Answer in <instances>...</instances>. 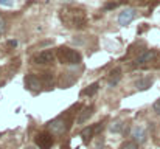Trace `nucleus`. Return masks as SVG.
<instances>
[{
    "mask_svg": "<svg viewBox=\"0 0 160 149\" xmlns=\"http://www.w3.org/2000/svg\"><path fill=\"white\" fill-rule=\"evenodd\" d=\"M59 17H61V22L67 28L81 30L87 25V14L82 8H78V6H64V8H61Z\"/></svg>",
    "mask_w": 160,
    "mask_h": 149,
    "instance_id": "obj_1",
    "label": "nucleus"
},
{
    "mask_svg": "<svg viewBox=\"0 0 160 149\" xmlns=\"http://www.w3.org/2000/svg\"><path fill=\"white\" fill-rule=\"evenodd\" d=\"M58 59L61 64L75 65V64H79L82 57H81V53L76 50L70 48V47H61L58 50Z\"/></svg>",
    "mask_w": 160,
    "mask_h": 149,
    "instance_id": "obj_2",
    "label": "nucleus"
},
{
    "mask_svg": "<svg viewBox=\"0 0 160 149\" xmlns=\"http://www.w3.org/2000/svg\"><path fill=\"white\" fill-rule=\"evenodd\" d=\"M67 129H68V121H67L64 117L56 118V120H53V121L48 124V131H50V134H53V135H62Z\"/></svg>",
    "mask_w": 160,
    "mask_h": 149,
    "instance_id": "obj_3",
    "label": "nucleus"
},
{
    "mask_svg": "<svg viewBox=\"0 0 160 149\" xmlns=\"http://www.w3.org/2000/svg\"><path fill=\"white\" fill-rule=\"evenodd\" d=\"M33 64L36 65H47V64H52L54 61V53L52 50H44V51H39L38 54L33 56Z\"/></svg>",
    "mask_w": 160,
    "mask_h": 149,
    "instance_id": "obj_4",
    "label": "nucleus"
},
{
    "mask_svg": "<svg viewBox=\"0 0 160 149\" xmlns=\"http://www.w3.org/2000/svg\"><path fill=\"white\" fill-rule=\"evenodd\" d=\"M34 142H36V145H38V148H39V149H50L52 146H53V143H54L53 134L42 132V134L36 135Z\"/></svg>",
    "mask_w": 160,
    "mask_h": 149,
    "instance_id": "obj_5",
    "label": "nucleus"
},
{
    "mask_svg": "<svg viewBox=\"0 0 160 149\" xmlns=\"http://www.w3.org/2000/svg\"><path fill=\"white\" fill-rule=\"evenodd\" d=\"M134 17H135V9H134V8H126L124 11L120 12V16H118V23H120L121 27H126V25H129V23L134 20Z\"/></svg>",
    "mask_w": 160,
    "mask_h": 149,
    "instance_id": "obj_6",
    "label": "nucleus"
},
{
    "mask_svg": "<svg viewBox=\"0 0 160 149\" xmlns=\"http://www.w3.org/2000/svg\"><path fill=\"white\" fill-rule=\"evenodd\" d=\"M156 57H157V53H156L154 50H148V51L142 53V54L135 59V65H145V64H149V62H152Z\"/></svg>",
    "mask_w": 160,
    "mask_h": 149,
    "instance_id": "obj_7",
    "label": "nucleus"
},
{
    "mask_svg": "<svg viewBox=\"0 0 160 149\" xmlns=\"http://www.w3.org/2000/svg\"><path fill=\"white\" fill-rule=\"evenodd\" d=\"M100 129H103V124L101 123H97L95 126H89V127H84L82 132H81V137L86 143H89L92 140V137L95 135V132H98Z\"/></svg>",
    "mask_w": 160,
    "mask_h": 149,
    "instance_id": "obj_8",
    "label": "nucleus"
},
{
    "mask_svg": "<svg viewBox=\"0 0 160 149\" xmlns=\"http://www.w3.org/2000/svg\"><path fill=\"white\" fill-rule=\"evenodd\" d=\"M25 86H27L28 89H31V90H38V89L42 87V81H41L39 76H36V75H28V76L25 78Z\"/></svg>",
    "mask_w": 160,
    "mask_h": 149,
    "instance_id": "obj_9",
    "label": "nucleus"
},
{
    "mask_svg": "<svg viewBox=\"0 0 160 149\" xmlns=\"http://www.w3.org/2000/svg\"><path fill=\"white\" fill-rule=\"evenodd\" d=\"M132 138L135 143H145L146 142V131L142 126H135L132 129Z\"/></svg>",
    "mask_w": 160,
    "mask_h": 149,
    "instance_id": "obj_10",
    "label": "nucleus"
},
{
    "mask_svg": "<svg viewBox=\"0 0 160 149\" xmlns=\"http://www.w3.org/2000/svg\"><path fill=\"white\" fill-rule=\"evenodd\" d=\"M93 115V107L92 106H89V107H84L82 110H81V113H79V117H78V124H84L90 117Z\"/></svg>",
    "mask_w": 160,
    "mask_h": 149,
    "instance_id": "obj_11",
    "label": "nucleus"
},
{
    "mask_svg": "<svg viewBox=\"0 0 160 149\" xmlns=\"http://www.w3.org/2000/svg\"><path fill=\"white\" fill-rule=\"evenodd\" d=\"M120 78H121V70H120V68L112 70V72H110V78H109V86H110V87L117 86L118 81H120Z\"/></svg>",
    "mask_w": 160,
    "mask_h": 149,
    "instance_id": "obj_12",
    "label": "nucleus"
},
{
    "mask_svg": "<svg viewBox=\"0 0 160 149\" xmlns=\"http://www.w3.org/2000/svg\"><path fill=\"white\" fill-rule=\"evenodd\" d=\"M152 86V79L151 78H142V79H138L137 82H135V87L138 89V90H146V89H149Z\"/></svg>",
    "mask_w": 160,
    "mask_h": 149,
    "instance_id": "obj_13",
    "label": "nucleus"
},
{
    "mask_svg": "<svg viewBox=\"0 0 160 149\" xmlns=\"http://www.w3.org/2000/svg\"><path fill=\"white\" fill-rule=\"evenodd\" d=\"M98 89H100V82H93L92 86H89L87 89H84V90L81 92V95H82V97H87V95L92 97V95H95V93L98 92Z\"/></svg>",
    "mask_w": 160,
    "mask_h": 149,
    "instance_id": "obj_14",
    "label": "nucleus"
},
{
    "mask_svg": "<svg viewBox=\"0 0 160 149\" xmlns=\"http://www.w3.org/2000/svg\"><path fill=\"white\" fill-rule=\"evenodd\" d=\"M121 149H140V148H138V143H135V142H126V143H123Z\"/></svg>",
    "mask_w": 160,
    "mask_h": 149,
    "instance_id": "obj_15",
    "label": "nucleus"
},
{
    "mask_svg": "<svg viewBox=\"0 0 160 149\" xmlns=\"http://www.w3.org/2000/svg\"><path fill=\"white\" fill-rule=\"evenodd\" d=\"M121 129H123L121 121H115V123H112V126H110V131H112V132H120Z\"/></svg>",
    "mask_w": 160,
    "mask_h": 149,
    "instance_id": "obj_16",
    "label": "nucleus"
},
{
    "mask_svg": "<svg viewBox=\"0 0 160 149\" xmlns=\"http://www.w3.org/2000/svg\"><path fill=\"white\" fill-rule=\"evenodd\" d=\"M152 109H154V112L157 113V115H160V98L154 102V106H152Z\"/></svg>",
    "mask_w": 160,
    "mask_h": 149,
    "instance_id": "obj_17",
    "label": "nucleus"
},
{
    "mask_svg": "<svg viewBox=\"0 0 160 149\" xmlns=\"http://www.w3.org/2000/svg\"><path fill=\"white\" fill-rule=\"evenodd\" d=\"M12 3H14L12 0H0V5H2V6H8V8H11Z\"/></svg>",
    "mask_w": 160,
    "mask_h": 149,
    "instance_id": "obj_18",
    "label": "nucleus"
},
{
    "mask_svg": "<svg viewBox=\"0 0 160 149\" xmlns=\"http://www.w3.org/2000/svg\"><path fill=\"white\" fill-rule=\"evenodd\" d=\"M8 47H9V48H16V47H17V41H9V42H8Z\"/></svg>",
    "mask_w": 160,
    "mask_h": 149,
    "instance_id": "obj_19",
    "label": "nucleus"
},
{
    "mask_svg": "<svg viewBox=\"0 0 160 149\" xmlns=\"http://www.w3.org/2000/svg\"><path fill=\"white\" fill-rule=\"evenodd\" d=\"M27 149H34V148H27Z\"/></svg>",
    "mask_w": 160,
    "mask_h": 149,
    "instance_id": "obj_20",
    "label": "nucleus"
}]
</instances>
